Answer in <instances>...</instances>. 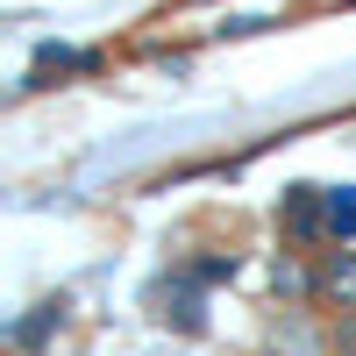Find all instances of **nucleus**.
<instances>
[{"label": "nucleus", "instance_id": "obj_1", "mask_svg": "<svg viewBox=\"0 0 356 356\" xmlns=\"http://www.w3.org/2000/svg\"><path fill=\"white\" fill-rule=\"evenodd\" d=\"M278 228L292 235V243H321V235H328V193L321 186H292L278 200Z\"/></svg>", "mask_w": 356, "mask_h": 356}, {"label": "nucleus", "instance_id": "obj_2", "mask_svg": "<svg viewBox=\"0 0 356 356\" xmlns=\"http://www.w3.org/2000/svg\"><path fill=\"white\" fill-rule=\"evenodd\" d=\"M193 278V271H186ZM178 278V285H157L150 300H157V321H178V328H200V307H193V285Z\"/></svg>", "mask_w": 356, "mask_h": 356}, {"label": "nucleus", "instance_id": "obj_3", "mask_svg": "<svg viewBox=\"0 0 356 356\" xmlns=\"http://www.w3.org/2000/svg\"><path fill=\"white\" fill-rule=\"evenodd\" d=\"M321 292L342 307H356V250H335L328 264H321Z\"/></svg>", "mask_w": 356, "mask_h": 356}, {"label": "nucleus", "instance_id": "obj_4", "mask_svg": "<svg viewBox=\"0 0 356 356\" xmlns=\"http://www.w3.org/2000/svg\"><path fill=\"white\" fill-rule=\"evenodd\" d=\"M328 235H335V243H356V186L328 193Z\"/></svg>", "mask_w": 356, "mask_h": 356}, {"label": "nucleus", "instance_id": "obj_5", "mask_svg": "<svg viewBox=\"0 0 356 356\" xmlns=\"http://www.w3.org/2000/svg\"><path fill=\"white\" fill-rule=\"evenodd\" d=\"M86 65H93L86 50H57V43H50V50L36 57V79H50V72H86Z\"/></svg>", "mask_w": 356, "mask_h": 356}, {"label": "nucleus", "instance_id": "obj_6", "mask_svg": "<svg viewBox=\"0 0 356 356\" xmlns=\"http://www.w3.org/2000/svg\"><path fill=\"white\" fill-rule=\"evenodd\" d=\"M193 278H207V285H214V278H235V257H200Z\"/></svg>", "mask_w": 356, "mask_h": 356}, {"label": "nucleus", "instance_id": "obj_7", "mask_svg": "<svg viewBox=\"0 0 356 356\" xmlns=\"http://www.w3.org/2000/svg\"><path fill=\"white\" fill-rule=\"evenodd\" d=\"M278 292H292V300L307 292V271H300V264H278Z\"/></svg>", "mask_w": 356, "mask_h": 356}]
</instances>
